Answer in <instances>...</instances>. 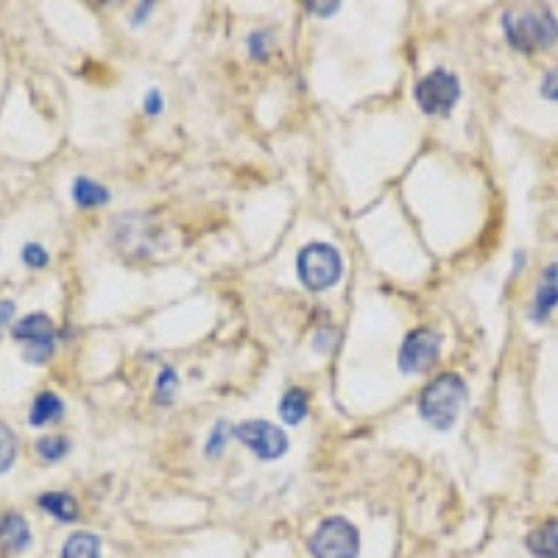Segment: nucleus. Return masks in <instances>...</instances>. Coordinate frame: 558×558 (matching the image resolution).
<instances>
[{
    "mask_svg": "<svg viewBox=\"0 0 558 558\" xmlns=\"http://www.w3.org/2000/svg\"><path fill=\"white\" fill-rule=\"evenodd\" d=\"M413 95H416V104L425 115H450L452 107L461 98V84H458V76H452L450 70H433L416 84Z\"/></svg>",
    "mask_w": 558,
    "mask_h": 558,
    "instance_id": "nucleus-5",
    "label": "nucleus"
},
{
    "mask_svg": "<svg viewBox=\"0 0 558 558\" xmlns=\"http://www.w3.org/2000/svg\"><path fill=\"white\" fill-rule=\"evenodd\" d=\"M525 547L536 558H558V519H550L545 525H539L536 531L528 533Z\"/></svg>",
    "mask_w": 558,
    "mask_h": 558,
    "instance_id": "nucleus-11",
    "label": "nucleus"
},
{
    "mask_svg": "<svg viewBox=\"0 0 558 558\" xmlns=\"http://www.w3.org/2000/svg\"><path fill=\"white\" fill-rule=\"evenodd\" d=\"M23 263L28 268H45L48 266V252L42 249L40 243H26L23 246Z\"/></svg>",
    "mask_w": 558,
    "mask_h": 558,
    "instance_id": "nucleus-21",
    "label": "nucleus"
},
{
    "mask_svg": "<svg viewBox=\"0 0 558 558\" xmlns=\"http://www.w3.org/2000/svg\"><path fill=\"white\" fill-rule=\"evenodd\" d=\"M59 558H101V539L90 531L70 533Z\"/></svg>",
    "mask_w": 558,
    "mask_h": 558,
    "instance_id": "nucleus-12",
    "label": "nucleus"
},
{
    "mask_svg": "<svg viewBox=\"0 0 558 558\" xmlns=\"http://www.w3.org/2000/svg\"><path fill=\"white\" fill-rule=\"evenodd\" d=\"M469 399V391H466V383L458 377V374H439L436 380H430L419 397V413L425 419L427 425L436 427V430H450L458 416H461V408Z\"/></svg>",
    "mask_w": 558,
    "mask_h": 558,
    "instance_id": "nucleus-2",
    "label": "nucleus"
},
{
    "mask_svg": "<svg viewBox=\"0 0 558 558\" xmlns=\"http://www.w3.org/2000/svg\"><path fill=\"white\" fill-rule=\"evenodd\" d=\"M268 45H271V31H254L249 37V51H252L254 59H266Z\"/></svg>",
    "mask_w": 558,
    "mask_h": 558,
    "instance_id": "nucleus-22",
    "label": "nucleus"
},
{
    "mask_svg": "<svg viewBox=\"0 0 558 558\" xmlns=\"http://www.w3.org/2000/svg\"><path fill=\"white\" fill-rule=\"evenodd\" d=\"M539 93H542V98H547V101H558V67L547 70L545 79H542V87H539Z\"/></svg>",
    "mask_w": 558,
    "mask_h": 558,
    "instance_id": "nucleus-23",
    "label": "nucleus"
},
{
    "mask_svg": "<svg viewBox=\"0 0 558 558\" xmlns=\"http://www.w3.org/2000/svg\"><path fill=\"white\" fill-rule=\"evenodd\" d=\"M14 341H23L28 346H45L56 344V327L54 321L45 313H31L26 319H20L12 330Z\"/></svg>",
    "mask_w": 558,
    "mask_h": 558,
    "instance_id": "nucleus-9",
    "label": "nucleus"
},
{
    "mask_svg": "<svg viewBox=\"0 0 558 558\" xmlns=\"http://www.w3.org/2000/svg\"><path fill=\"white\" fill-rule=\"evenodd\" d=\"M503 28L508 45L522 54L550 51L558 42V17L547 6L508 9L503 14Z\"/></svg>",
    "mask_w": 558,
    "mask_h": 558,
    "instance_id": "nucleus-1",
    "label": "nucleus"
},
{
    "mask_svg": "<svg viewBox=\"0 0 558 558\" xmlns=\"http://www.w3.org/2000/svg\"><path fill=\"white\" fill-rule=\"evenodd\" d=\"M232 436H235V425H229V422H218L213 433H210V441H207L204 452H207L210 458H218V455L224 452L226 441L232 439Z\"/></svg>",
    "mask_w": 558,
    "mask_h": 558,
    "instance_id": "nucleus-19",
    "label": "nucleus"
},
{
    "mask_svg": "<svg viewBox=\"0 0 558 558\" xmlns=\"http://www.w3.org/2000/svg\"><path fill=\"white\" fill-rule=\"evenodd\" d=\"M73 201H76L79 207H101V204H107L109 201V193L104 185H98V182L87 179V176H79V179L73 182Z\"/></svg>",
    "mask_w": 558,
    "mask_h": 558,
    "instance_id": "nucleus-16",
    "label": "nucleus"
},
{
    "mask_svg": "<svg viewBox=\"0 0 558 558\" xmlns=\"http://www.w3.org/2000/svg\"><path fill=\"white\" fill-rule=\"evenodd\" d=\"M31 542H34V536H31V528H28L23 514L9 511V514L0 517V550H3L6 556H20V553H26L28 547H31Z\"/></svg>",
    "mask_w": 558,
    "mask_h": 558,
    "instance_id": "nucleus-8",
    "label": "nucleus"
},
{
    "mask_svg": "<svg viewBox=\"0 0 558 558\" xmlns=\"http://www.w3.org/2000/svg\"><path fill=\"white\" fill-rule=\"evenodd\" d=\"M143 109H146L148 115H160L162 112V95L157 90H151L146 95V101H143Z\"/></svg>",
    "mask_w": 558,
    "mask_h": 558,
    "instance_id": "nucleus-24",
    "label": "nucleus"
},
{
    "mask_svg": "<svg viewBox=\"0 0 558 558\" xmlns=\"http://www.w3.org/2000/svg\"><path fill=\"white\" fill-rule=\"evenodd\" d=\"M176 388H179V377H176V372H173L171 366H168V369H162L160 380H157V402H160V405H168V402H173V397H176Z\"/></svg>",
    "mask_w": 558,
    "mask_h": 558,
    "instance_id": "nucleus-20",
    "label": "nucleus"
},
{
    "mask_svg": "<svg viewBox=\"0 0 558 558\" xmlns=\"http://www.w3.org/2000/svg\"><path fill=\"white\" fill-rule=\"evenodd\" d=\"M137 17H134V23H140V20H143V17H148V12H151V3H143V6H140V9H137Z\"/></svg>",
    "mask_w": 558,
    "mask_h": 558,
    "instance_id": "nucleus-27",
    "label": "nucleus"
},
{
    "mask_svg": "<svg viewBox=\"0 0 558 558\" xmlns=\"http://www.w3.org/2000/svg\"><path fill=\"white\" fill-rule=\"evenodd\" d=\"M556 307H558V263H550V266L542 271L539 288H536V296H533L531 319L547 321Z\"/></svg>",
    "mask_w": 558,
    "mask_h": 558,
    "instance_id": "nucleus-10",
    "label": "nucleus"
},
{
    "mask_svg": "<svg viewBox=\"0 0 558 558\" xmlns=\"http://www.w3.org/2000/svg\"><path fill=\"white\" fill-rule=\"evenodd\" d=\"M70 439L67 436H42L37 441V452H40L42 461H48V464H54V461H62L67 452H70Z\"/></svg>",
    "mask_w": 558,
    "mask_h": 558,
    "instance_id": "nucleus-17",
    "label": "nucleus"
},
{
    "mask_svg": "<svg viewBox=\"0 0 558 558\" xmlns=\"http://www.w3.org/2000/svg\"><path fill=\"white\" fill-rule=\"evenodd\" d=\"M307 550L313 558H358L360 531L346 517L321 519L307 539Z\"/></svg>",
    "mask_w": 558,
    "mask_h": 558,
    "instance_id": "nucleus-3",
    "label": "nucleus"
},
{
    "mask_svg": "<svg viewBox=\"0 0 558 558\" xmlns=\"http://www.w3.org/2000/svg\"><path fill=\"white\" fill-rule=\"evenodd\" d=\"M439 352V333H433V330H413V333L402 341V346H399V369H402V374L425 372V369H430V366L439 360Z\"/></svg>",
    "mask_w": 558,
    "mask_h": 558,
    "instance_id": "nucleus-7",
    "label": "nucleus"
},
{
    "mask_svg": "<svg viewBox=\"0 0 558 558\" xmlns=\"http://www.w3.org/2000/svg\"><path fill=\"white\" fill-rule=\"evenodd\" d=\"M279 416L285 425H302L307 419V394L302 388L285 391V397L279 402Z\"/></svg>",
    "mask_w": 558,
    "mask_h": 558,
    "instance_id": "nucleus-15",
    "label": "nucleus"
},
{
    "mask_svg": "<svg viewBox=\"0 0 558 558\" xmlns=\"http://www.w3.org/2000/svg\"><path fill=\"white\" fill-rule=\"evenodd\" d=\"M344 271L341 254L330 243H307L296 257V274L310 291H327L338 285Z\"/></svg>",
    "mask_w": 558,
    "mask_h": 558,
    "instance_id": "nucleus-4",
    "label": "nucleus"
},
{
    "mask_svg": "<svg viewBox=\"0 0 558 558\" xmlns=\"http://www.w3.org/2000/svg\"><path fill=\"white\" fill-rule=\"evenodd\" d=\"M17 461V436L9 425L0 422V475L9 472Z\"/></svg>",
    "mask_w": 558,
    "mask_h": 558,
    "instance_id": "nucleus-18",
    "label": "nucleus"
},
{
    "mask_svg": "<svg viewBox=\"0 0 558 558\" xmlns=\"http://www.w3.org/2000/svg\"><path fill=\"white\" fill-rule=\"evenodd\" d=\"M307 9H313V14H319V17H330L341 9V3H307Z\"/></svg>",
    "mask_w": 558,
    "mask_h": 558,
    "instance_id": "nucleus-26",
    "label": "nucleus"
},
{
    "mask_svg": "<svg viewBox=\"0 0 558 558\" xmlns=\"http://www.w3.org/2000/svg\"><path fill=\"white\" fill-rule=\"evenodd\" d=\"M235 439L243 441L260 461H277L288 452V436L266 419H249L235 427Z\"/></svg>",
    "mask_w": 558,
    "mask_h": 558,
    "instance_id": "nucleus-6",
    "label": "nucleus"
},
{
    "mask_svg": "<svg viewBox=\"0 0 558 558\" xmlns=\"http://www.w3.org/2000/svg\"><path fill=\"white\" fill-rule=\"evenodd\" d=\"M14 319V302L9 299H0V333L6 330V324Z\"/></svg>",
    "mask_w": 558,
    "mask_h": 558,
    "instance_id": "nucleus-25",
    "label": "nucleus"
},
{
    "mask_svg": "<svg viewBox=\"0 0 558 558\" xmlns=\"http://www.w3.org/2000/svg\"><path fill=\"white\" fill-rule=\"evenodd\" d=\"M65 411V402L51 394V391H42L40 397L34 399V405H31V413H28V425L31 427H45L48 422H54L59 419Z\"/></svg>",
    "mask_w": 558,
    "mask_h": 558,
    "instance_id": "nucleus-13",
    "label": "nucleus"
},
{
    "mask_svg": "<svg viewBox=\"0 0 558 558\" xmlns=\"http://www.w3.org/2000/svg\"><path fill=\"white\" fill-rule=\"evenodd\" d=\"M40 508L45 514H51L59 522H76L79 519V505L65 492H48L40 497Z\"/></svg>",
    "mask_w": 558,
    "mask_h": 558,
    "instance_id": "nucleus-14",
    "label": "nucleus"
}]
</instances>
